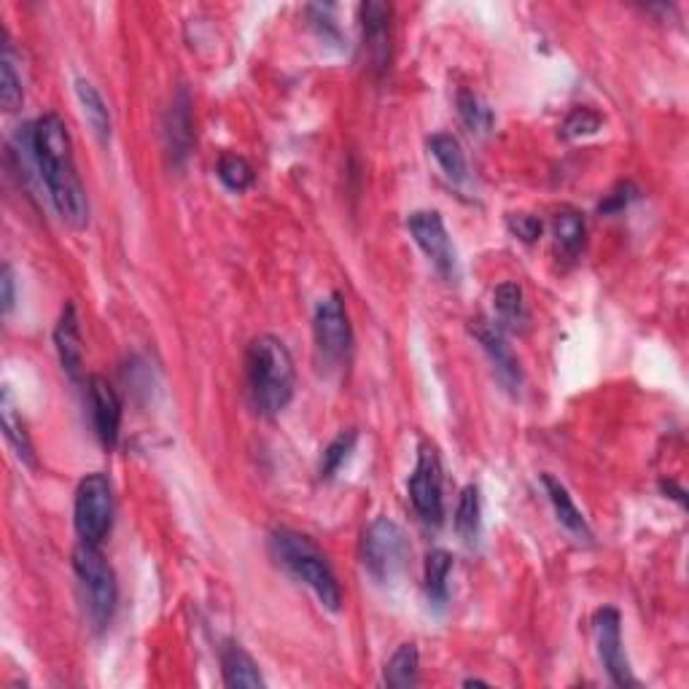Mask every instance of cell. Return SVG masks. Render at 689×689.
I'll list each match as a JSON object with an SVG mask.
<instances>
[{
  "instance_id": "obj_12",
  "label": "cell",
  "mask_w": 689,
  "mask_h": 689,
  "mask_svg": "<svg viewBox=\"0 0 689 689\" xmlns=\"http://www.w3.org/2000/svg\"><path fill=\"white\" fill-rule=\"evenodd\" d=\"M472 335L476 337V342L482 344V350L487 353L491 359L493 372L498 375V380L504 383L509 390H520L522 386V370H520V361L512 353V348L507 344V337H504V329L493 321H482L476 318L472 321Z\"/></svg>"
},
{
  "instance_id": "obj_21",
  "label": "cell",
  "mask_w": 689,
  "mask_h": 689,
  "mask_svg": "<svg viewBox=\"0 0 689 689\" xmlns=\"http://www.w3.org/2000/svg\"><path fill=\"white\" fill-rule=\"evenodd\" d=\"M428 152L434 154L439 168L445 170V176L450 178L452 183L467 181V157H463V148L456 135H450V132H436V135L428 137Z\"/></svg>"
},
{
  "instance_id": "obj_2",
  "label": "cell",
  "mask_w": 689,
  "mask_h": 689,
  "mask_svg": "<svg viewBox=\"0 0 689 689\" xmlns=\"http://www.w3.org/2000/svg\"><path fill=\"white\" fill-rule=\"evenodd\" d=\"M245 380L254 407L262 415H278L294 399V361L283 340L262 335L245 350Z\"/></svg>"
},
{
  "instance_id": "obj_32",
  "label": "cell",
  "mask_w": 689,
  "mask_h": 689,
  "mask_svg": "<svg viewBox=\"0 0 689 689\" xmlns=\"http://www.w3.org/2000/svg\"><path fill=\"white\" fill-rule=\"evenodd\" d=\"M507 227L517 240H522V243H536L544 232L542 218L531 216V214H509Z\"/></svg>"
},
{
  "instance_id": "obj_33",
  "label": "cell",
  "mask_w": 689,
  "mask_h": 689,
  "mask_svg": "<svg viewBox=\"0 0 689 689\" xmlns=\"http://www.w3.org/2000/svg\"><path fill=\"white\" fill-rule=\"evenodd\" d=\"M0 291H3V297H0V302H3V315H9L11 310H14V291H16V283H14V273H11V267L5 264L3 273H0Z\"/></svg>"
},
{
  "instance_id": "obj_30",
  "label": "cell",
  "mask_w": 689,
  "mask_h": 689,
  "mask_svg": "<svg viewBox=\"0 0 689 689\" xmlns=\"http://www.w3.org/2000/svg\"><path fill=\"white\" fill-rule=\"evenodd\" d=\"M603 124L601 113H595L593 108H573L571 113L566 117V122H563L560 128V135L563 137H582V135H593V132H599Z\"/></svg>"
},
{
  "instance_id": "obj_1",
  "label": "cell",
  "mask_w": 689,
  "mask_h": 689,
  "mask_svg": "<svg viewBox=\"0 0 689 689\" xmlns=\"http://www.w3.org/2000/svg\"><path fill=\"white\" fill-rule=\"evenodd\" d=\"M33 157L57 214L71 229H84L89 223V200L73 165L71 135L57 113H44L33 122Z\"/></svg>"
},
{
  "instance_id": "obj_17",
  "label": "cell",
  "mask_w": 689,
  "mask_h": 689,
  "mask_svg": "<svg viewBox=\"0 0 689 689\" xmlns=\"http://www.w3.org/2000/svg\"><path fill=\"white\" fill-rule=\"evenodd\" d=\"M221 674L227 687H245V689H262L264 676L258 670L256 660L245 652L243 646L229 641L221 646Z\"/></svg>"
},
{
  "instance_id": "obj_29",
  "label": "cell",
  "mask_w": 689,
  "mask_h": 689,
  "mask_svg": "<svg viewBox=\"0 0 689 689\" xmlns=\"http://www.w3.org/2000/svg\"><path fill=\"white\" fill-rule=\"evenodd\" d=\"M216 172L229 192L240 194L254 183V168L249 165V159L238 157V154H221Z\"/></svg>"
},
{
  "instance_id": "obj_28",
  "label": "cell",
  "mask_w": 689,
  "mask_h": 689,
  "mask_svg": "<svg viewBox=\"0 0 689 689\" xmlns=\"http://www.w3.org/2000/svg\"><path fill=\"white\" fill-rule=\"evenodd\" d=\"M355 442H359V431L348 428V431H342V434H337L335 439L326 445L324 456H321V467H318L321 480H331V476L340 472L342 463L348 461L350 452H353Z\"/></svg>"
},
{
  "instance_id": "obj_9",
  "label": "cell",
  "mask_w": 689,
  "mask_h": 689,
  "mask_svg": "<svg viewBox=\"0 0 689 689\" xmlns=\"http://www.w3.org/2000/svg\"><path fill=\"white\" fill-rule=\"evenodd\" d=\"M410 501L418 517L428 525H439L445 517V496H442V463L431 445L418 450L415 472L410 476Z\"/></svg>"
},
{
  "instance_id": "obj_8",
  "label": "cell",
  "mask_w": 689,
  "mask_h": 689,
  "mask_svg": "<svg viewBox=\"0 0 689 689\" xmlns=\"http://www.w3.org/2000/svg\"><path fill=\"white\" fill-rule=\"evenodd\" d=\"M593 633L595 644H599V657L606 668L608 679L614 687H636L639 681L633 679L628 657H625L622 646V617L614 606H603L593 614Z\"/></svg>"
},
{
  "instance_id": "obj_27",
  "label": "cell",
  "mask_w": 689,
  "mask_h": 689,
  "mask_svg": "<svg viewBox=\"0 0 689 689\" xmlns=\"http://www.w3.org/2000/svg\"><path fill=\"white\" fill-rule=\"evenodd\" d=\"M458 113H461V122L476 135H487L493 130V111L487 108V102L480 95H474L472 89L458 92Z\"/></svg>"
},
{
  "instance_id": "obj_25",
  "label": "cell",
  "mask_w": 689,
  "mask_h": 689,
  "mask_svg": "<svg viewBox=\"0 0 689 689\" xmlns=\"http://www.w3.org/2000/svg\"><path fill=\"white\" fill-rule=\"evenodd\" d=\"M482 528V504H480V487L467 485L458 496V507H456V531L458 536L467 544H474L476 536H480Z\"/></svg>"
},
{
  "instance_id": "obj_6",
  "label": "cell",
  "mask_w": 689,
  "mask_h": 689,
  "mask_svg": "<svg viewBox=\"0 0 689 689\" xmlns=\"http://www.w3.org/2000/svg\"><path fill=\"white\" fill-rule=\"evenodd\" d=\"M73 522L78 539L86 544H100L108 536L113 522V487L106 474H86L76 487Z\"/></svg>"
},
{
  "instance_id": "obj_16",
  "label": "cell",
  "mask_w": 689,
  "mask_h": 689,
  "mask_svg": "<svg viewBox=\"0 0 689 689\" xmlns=\"http://www.w3.org/2000/svg\"><path fill=\"white\" fill-rule=\"evenodd\" d=\"M542 485L544 491H547L549 504H553L555 517H558L560 525L566 528L568 533H573L579 542H593V531H590L588 520H584L582 512L577 509V504H573L568 487L563 485L560 480H555L553 474H542Z\"/></svg>"
},
{
  "instance_id": "obj_18",
  "label": "cell",
  "mask_w": 689,
  "mask_h": 689,
  "mask_svg": "<svg viewBox=\"0 0 689 689\" xmlns=\"http://www.w3.org/2000/svg\"><path fill=\"white\" fill-rule=\"evenodd\" d=\"M0 418H3L5 439H9L11 447H14L16 458H20L25 467H36V450H33L31 434H27V426H25V421H22V415L16 412L14 396H11L9 386H5L3 394H0Z\"/></svg>"
},
{
  "instance_id": "obj_20",
  "label": "cell",
  "mask_w": 689,
  "mask_h": 689,
  "mask_svg": "<svg viewBox=\"0 0 689 689\" xmlns=\"http://www.w3.org/2000/svg\"><path fill=\"white\" fill-rule=\"evenodd\" d=\"M76 97H78V106H82L84 119L89 122L92 132L97 135V141L106 143L111 137V111H108L106 100L102 95L97 92V86L86 78H78L76 82Z\"/></svg>"
},
{
  "instance_id": "obj_5",
  "label": "cell",
  "mask_w": 689,
  "mask_h": 689,
  "mask_svg": "<svg viewBox=\"0 0 689 689\" xmlns=\"http://www.w3.org/2000/svg\"><path fill=\"white\" fill-rule=\"evenodd\" d=\"M410 560V544L404 531L388 517H377L361 539V563L377 584H388L399 577Z\"/></svg>"
},
{
  "instance_id": "obj_13",
  "label": "cell",
  "mask_w": 689,
  "mask_h": 689,
  "mask_svg": "<svg viewBox=\"0 0 689 689\" xmlns=\"http://www.w3.org/2000/svg\"><path fill=\"white\" fill-rule=\"evenodd\" d=\"M192 97L181 86L176 92V97H172L168 113H165V148H168L172 168L181 170L186 165L189 152H192Z\"/></svg>"
},
{
  "instance_id": "obj_24",
  "label": "cell",
  "mask_w": 689,
  "mask_h": 689,
  "mask_svg": "<svg viewBox=\"0 0 689 689\" xmlns=\"http://www.w3.org/2000/svg\"><path fill=\"white\" fill-rule=\"evenodd\" d=\"M452 571V555L447 549H431L426 555V595L436 608H442L450 595L447 579Z\"/></svg>"
},
{
  "instance_id": "obj_10",
  "label": "cell",
  "mask_w": 689,
  "mask_h": 689,
  "mask_svg": "<svg viewBox=\"0 0 689 689\" xmlns=\"http://www.w3.org/2000/svg\"><path fill=\"white\" fill-rule=\"evenodd\" d=\"M407 229L421 245L423 254L428 256V262L434 264L436 273L445 275V278H456V249H452V240L447 234L442 216L436 210H415L407 218Z\"/></svg>"
},
{
  "instance_id": "obj_14",
  "label": "cell",
  "mask_w": 689,
  "mask_h": 689,
  "mask_svg": "<svg viewBox=\"0 0 689 689\" xmlns=\"http://www.w3.org/2000/svg\"><path fill=\"white\" fill-rule=\"evenodd\" d=\"M55 344L57 355H60V364L65 370V375L71 380L82 377V361H84V348H82V331H78V315L76 304L68 302L62 307L60 321L55 326Z\"/></svg>"
},
{
  "instance_id": "obj_11",
  "label": "cell",
  "mask_w": 689,
  "mask_h": 689,
  "mask_svg": "<svg viewBox=\"0 0 689 689\" xmlns=\"http://www.w3.org/2000/svg\"><path fill=\"white\" fill-rule=\"evenodd\" d=\"M86 396H89L92 426H95L97 439L106 447H113L119 442V428H122V399L111 383L100 375H92L86 380Z\"/></svg>"
},
{
  "instance_id": "obj_31",
  "label": "cell",
  "mask_w": 689,
  "mask_h": 689,
  "mask_svg": "<svg viewBox=\"0 0 689 689\" xmlns=\"http://www.w3.org/2000/svg\"><path fill=\"white\" fill-rule=\"evenodd\" d=\"M639 197H641V189L636 186L633 181H619L617 186H614L612 192H608L606 197L601 200L599 214H603V216L622 214V210H628L630 203H636Z\"/></svg>"
},
{
  "instance_id": "obj_23",
  "label": "cell",
  "mask_w": 689,
  "mask_h": 689,
  "mask_svg": "<svg viewBox=\"0 0 689 689\" xmlns=\"http://www.w3.org/2000/svg\"><path fill=\"white\" fill-rule=\"evenodd\" d=\"M493 307H496L498 326H501V329L517 331L525 326L528 313H525V302H522V289L517 283H512V280L498 286L496 294H493Z\"/></svg>"
},
{
  "instance_id": "obj_19",
  "label": "cell",
  "mask_w": 689,
  "mask_h": 689,
  "mask_svg": "<svg viewBox=\"0 0 689 689\" xmlns=\"http://www.w3.org/2000/svg\"><path fill=\"white\" fill-rule=\"evenodd\" d=\"M553 234L560 254L566 258H577L579 251L584 249V238H588L584 216L573 208H560L553 218Z\"/></svg>"
},
{
  "instance_id": "obj_3",
  "label": "cell",
  "mask_w": 689,
  "mask_h": 689,
  "mask_svg": "<svg viewBox=\"0 0 689 689\" xmlns=\"http://www.w3.org/2000/svg\"><path fill=\"white\" fill-rule=\"evenodd\" d=\"M269 547L273 555L283 568H289L300 582L307 584L315 593V599L324 603L329 612H340L342 606V588L337 582L335 571H331L329 560L321 553L318 544L300 531H289L280 528L269 536Z\"/></svg>"
},
{
  "instance_id": "obj_22",
  "label": "cell",
  "mask_w": 689,
  "mask_h": 689,
  "mask_svg": "<svg viewBox=\"0 0 689 689\" xmlns=\"http://www.w3.org/2000/svg\"><path fill=\"white\" fill-rule=\"evenodd\" d=\"M421 652L415 644H401L386 665V685L390 689H410L421 681Z\"/></svg>"
},
{
  "instance_id": "obj_7",
  "label": "cell",
  "mask_w": 689,
  "mask_h": 689,
  "mask_svg": "<svg viewBox=\"0 0 689 689\" xmlns=\"http://www.w3.org/2000/svg\"><path fill=\"white\" fill-rule=\"evenodd\" d=\"M313 337L321 361H324L326 366H340L342 361L348 359L350 344H353V329H350L344 300L337 291L315 304Z\"/></svg>"
},
{
  "instance_id": "obj_26",
  "label": "cell",
  "mask_w": 689,
  "mask_h": 689,
  "mask_svg": "<svg viewBox=\"0 0 689 689\" xmlns=\"http://www.w3.org/2000/svg\"><path fill=\"white\" fill-rule=\"evenodd\" d=\"M25 102V89H22V78L14 68V55H11L9 41L3 44V57H0V106L3 111L16 113Z\"/></svg>"
},
{
  "instance_id": "obj_15",
  "label": "cell",
  "mask_w": 689,
  "mask_h": 689,
  "mask_svg": "<svg viewBox=\"0 0 689 689\" xmlns=\"http://www.w3.org/2000/svg\"><path fill=\"white\" fill-rule=\"evenodd\" d=\"M388 22L390 5L377 3V0H370V3L361 5V27H364V41L366 49H370V60L375 62V68H380V71H386L390 55Z\"/></svg>"
},
{
  "instance_id": "obj_4",
  "label": "cell",
  "mask_w": 689,
  "mask_h": 689,
  "mask_svg": "<svg viewBox=\"0 0 689 689\" xmlns=\"http://www.w3.org/2000/svg\"><path fill=\"white\" fill-rule=\"evenodd\" d=\"M73 571H76L78 584H82L86 612H89L92 625H95L97 630H102L111 622L113 612H117V573L108 566V560L102 558L100 547L86 542H82L73 549Z\"/></svg>"
}]
</instances>
